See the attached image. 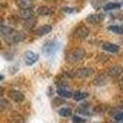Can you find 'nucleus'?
Listing matches in <instances>:
<instances>
[{
  "label": "nucleus",
  "instance_id": "obj_8",
  "mask_svg": "<svg viewBox=\"0 0 123 123\" xmlns=\"http://www.w3.org/2000/svg\"><path fill=\"white\" fill-rule=\"evenodd\" d=\"M38 60V54H36L32 50H27L25 53V63L26 65H32Z\"/></svg>",
  "mask_w": 123,
  "mask_h": 123
},
{
  "label": "nucleus",
  "instance_id": "obj_9",
  "mask_svg": "<svg viewBox=\"0 0 123 123\" xmlns=\"http://www.w3.org/2000/svg\"><path fill=\"white\" fill-rule=\"evenodd\" d=\"M18 15H20V17H21V18H24L25 21H26V20L33 18L35 11H33V9H32V7H31V9H22V10H20Z\"/></svg>",
  "mask_w": 123,
  "mask_h": 123
},
{
  "label": "nucleus",
  "instance_id": "obj_20",
  "mask_svg": "<svg viewBox=\"0 0 123 123\" xmlns=\"http://www.w3.org/2000/svg\"><path fill=\"white\" fill-rule=\"evenodd\" d=\"M107 30L112 33H117V35H122L123 33V27L122 26H117V25H111L107 27Z\"/></svg>",
  "mask_w": 123,
  "mask_h": 123
},
{
  "label": "nucleus",
  "instance_id": "obj_10",
  "mask_svg": "<svg viewBox=\"0 0 123 123\" xmlns=\"http://www.w3.org/2000/svg\"><path fill=\"white\" fill-rule=\"evenodd\" d=\"M102 49H105V52H110V53H117L119 50V47L115 43L111 42H105L102 43Z\"/></svg>",
  "mask_w": 123,
  "mask_h": 123
},
{
  "label": "nucleus",
  "instance_id": "obj_11",
  "mask_svg": "<svg viewBox=\"0 0 123 123\" xmlns=\"http://www.w3.org/2000/svg\"><path fill=\"white\" fill-rule=\"evenodd\" d=\"M104 17H105L104 14H92V15H89L86 20L90 24H98L100 21L104 20Z\"/></svg>",
  "mask_w": 123,
  "mask_h": 123
},
{
  "label": "nucleus",
  "instance_id": "obj_15",
  "mask_svg": "<svg viewBox=\"0 0 123 123\" xmlns=\"http://www.w3.org/2000/svg\"><path fill=\"white\" fill-rule=\"evenodd\" d=\"M57 94L60 96V97H63V98H70L71 96H73V92H70L68 89L65 87H58L57 89Z\"/></svg>",
  "mask_w": 123,
  "mask_h": 123
},
{
  "label": "nucleus",
  "instance_id": "obj_19",
  "mask_svg": "<svg viewBox=\"0 0 123 123\" xmlns=\"http://www.w3.org/2000/svg\"><path fill=\"white\" fill-rule=\"evenodd\" d=\"M58 113H59V116H62V117H70L71 116V108L70 107H60L59 108V111H58Z\"/></svg>",
  "mask_w": 123,
  "mask_h": 123
},
{
  "label": "nucleus",
  "instance_id": "obj_18",
  "mask_svg": "<svg viewBox=\"0 0 123 123\" xmlns=\"http://www.w3.org/2000/svg\"><path fill=\"white\" fill-rule=\"evenodd\" d=\"M121 7L119 3H107L104 5V10L105 11H111V10H117Z\"/></svg>",
  "mask_w": 123,
  "mask_h": 123
},
{
  "label": "nucleus",
  "instance_id": "obj_4",
  "mask_svg": "<svg viewBox=\"0 0 123 123\" xmlns=\"http://www.w3.org/2000/svg\"><path fill=\"white\" fill-rule=\"evenodd\" d=\"M94 74V69L92 68H89V67H84V68H79L76 71H74V74L76 78H80V79H85V78H89Z\"/></svg>",
  "mask_w": 123,
  "mask_h": 123
},
{
  "label": "nucleus",
  "instance_id": "obj_1",
  "mask_svg": "<svg viewBox=\"0 0 123 123\" xmlns=\"http://www.w3.org/2000/svg\"><path fill=\"white\" fill-rule=\"evenodd\" d=\"M85 54H86L85 49H83V48H74V49H71L70 52L67 53L65 59L69 62V63H78V62H80L85 57Z\"/></svg>",
  "mask_w": 123,
  "mask_h": 123
},
{
  "label": "nucleus",
  "instance_id": "obj_14",
  "mask_svg": "<svg viewBox=\"0 0 123 123\" xmlns=\"http://www.w3.org/2000/svg\"><path fill=\"white\" fill-rule=\"evenodd\" d=\"M57 43L55 42H53V41H52V42H48V43H46V46H44V53L46 54H52V53H54L55 52V48H57Z\"/></svg>",
  "mask_w": 123,
  "mask_h": 123
},
{
  "label": "nucleus",
  "instance_id": "obj_2",
  "mask_svg": "<svg viewBox=\"0 0 123 123\" xmlns=\"http://www.w3.org/2000/svg\"><path fill=\"white\" fill-rule=\"evenodd\" d=\"M74 35H75V37L79 38V39H86V38L89 37V35H90V30H89V27H86L85 25H80V26H78V27L75 28Z\"/></svg>",
  "mask_w": 123,
  "mask_h": 123
},
{
  "label": "nucleus",
  "instance_id": "obj_13",
  "mask_svg": "<svg viewBox=\"0 0 123 123\" xmlns=\"http://www.w3.org/2000/svg\"><path fill=\"white\" fill-rule=\"evenodd\" d=\"M11 108V104L7 98H0V113H4V112L9 111Z\"/></svg>",
  "mask_w": 123,
  "mask_h": 123
},
{
  "label": "nucleus",
  "instance_id": "obj_24",
  "mask_svg": "<svg viewBox=\"0 0 123 123\" xmlns=\"http://www.w3.org/2000/svg\"><path fill=\"white\" fill-rule=\"evenodd\" d=\"M35 24H36V21L33 18H30V20H26L25 21V24H24V27L26 28V30H31L33 26H35Z\"/></svg>",
  "mask_w": 123,
  "mask_h": 123
},
{
  "label": "nucleus",
  "instance_id": "obj_23",
  "mask_svg": "<svg viewBox=\"0 0 123 123\" xmlns=\"http://www.w3.org/2000/svg\"><path fill=\"white\" fill-rule=\"evenodd\" d=\"M73 97L76 101H81V100H84L86 97V94H85V92H81V91H75L73 94Z\"/></svg>",
  "mask_w": 123,
  "mask_h": 123
},
{
  "label": "nucleus",
  "instance_id": "obj_6",
  "mask_svg": "<svg viewBox=\"0 0 123 123\" xmlns=\"http://www.w3.org/2000/svg\"><path fill=\"white\" fill-rule=\"evenodd\" d=\"M25 33L24 32H20V31H14V32L10 35L9 37H6V41L9 43H18L21 41L25 39Z\"/></svg>",
  "mask_w": 123,
  "mask_h": 123
},
{
  "label": "nucleus",
  "instance_id": "obj_3",
  "mask_svg": "<svg viewBox=\"0 0 123 123\" xmlns=\"http://www.w3.org/2000/svg\"><path fill=\"white\" fill-rule=\"evenodd\" d=\"M108 81V75L107 73H104V71H101V73H97L94 78V80H92V84H94L95 86H104L107 84Z\"/></svg>",
  "mask_w": 123,
  "mask_h": 123
},
{
  "label": "nucleus",
  "instance_id": "obj_26",
  "mask_svg": "<svg viewBox=\"0 0 123 123\" xmlns=\"http://www.w3.org/2000/svg\"><path fill=\"white\" fill-rule=\"evenodd\" d=\"M73 122L74 123H86V119L83 118V117H80V116H74L73 117Z\"/></svg>",
  "mask_w": 123,
  "mask_h": 123
},
{
  "label": "nucleus",
  "instance_id": "obj_30",
  "mask_svg": "<svg viewBox=\"0 0 123 123\" xmlns=\"http://www.w3.org/2000/svg\"><path fill=\"white\" fill-rule=\"evenodd\" d=\"M64 11H67V12H71V11H73V9H70V7H64Z\"/></svg>",
  "mask_w": 123,
  "mask_h": 123
},
{
  "label": "nucleus",
  "instance_id": "obj_22",
  "mask_svg": "<svg viewBox=\"0 0 123 123\" xmlns=\"http://www.w3.org/2000/svg\"><path fill=\"white\" fill-rule=\"evenodd\" d=\"M11 122L12 123H25V119L21 115H18V113H14L11 116Z\"/></svg>",
  "mask_w": 123,
  "mask_h": 123
},
{
  "label": "nucleus",
  "instance_id": "obj_29",
  "mask_svg": "<svg viewBox=\"0 0 123 123\" xmlns=\"http://www.w3.org/2000/svg\"><path fill=\"white\" fill-rule=\"evenodd\" d=\"M79 111L81 112V113L86 115V116H90V115H91V112H90V111H87V110H83V108H79Z\"/></svg>",
  "mask_w": 123,
  "mask_h": 123
},
{
  "label": "nucleus",
  "instance_id": "obj_27",
  "mask_svg": "<svg viewBox=\"0 0 123 123\" xmlns=\"http://www.w3.org/2000/svg\"><path fill=\"white\" fill-rule=\"evenodd\" d=\"M115 119L119 123H123V111L122 112H118V113L115 115Z\"/></svg>",
  "mask_w": 123,
  "mask_h": 123
},
{
  "label": "nucleus",
  "instance_id": "obj_21",
  "mask_svg": "<svg viewBox=\"0 0 123 123\" xmlns=\"http://www.w3.org/2000/svg\"><path fill=\"white\" fill-rule=\"evenodd\" d=\"M37 14L41 16H48L50 14V9L48 6H39L37 9Z\"/></svg>",
  "mask_w": 123,
  "mask_h": 123
},
{
  "label": "nucleus",
  "instance_id": "obj_31",
  "mask_svg": "<svg viewBox=\"0 0 123 123\" xmlns=\"http://www.w3.org/2000/svg\"><path fill=\"white\" fill-rule=\"evenodd\" d=\"M3 79H4V75H1V74H0V81H1Z\"/></svg>",
  "mask_w": 123,
  "mask_h": 123
},
{
  "label": "nucleus",
  "instance_id": "obj_5",
  "mask_svg": "<svg viewBox=\"0 0 123 123\" xmlns=\"http://www.w3.org/2000/svg\"><path fill=\"white\" fill-rule=\"evenodd\" d=\"M7 96H9L10 100L16 102V104H20V102L25 101V95L22 94L21 91H18V90H10L7 92Z\"/></svg>",
  "mask_w": 123,
  "mask_h": 123
},
{
  "label": "nucleus",
  "instance_id": "obj_16",
  "mask_svg": "<svg viewBox=\"0 0 123 123\" xmlns=\"http://www.w3.org/2000/svg\"><path fill=\"white\" fill-rule=\"evenodd\" d=\"M16 5L20 7V10H22V9H31V7H32V3H31V0H16Z\"/></svg>",
  "mask_w": 123,
  "mask_h": 123
},
{
  "label": "nucleus",
  "instance_id": "obj_28",
  "mask_svg": "<svg viewBox=\"0 0 123 123\" xmlns=\"http://www.w3.org/2000/svg\"><path fill=\"white\" fill-rule=\"evenodd\" d=\"M118 87H119L121 90H123V75L118 79Z\"/></svg>",
  "mask_w": 123,
  "mask_h": 123
},
{
  "label": "nucleus",
  "instance_id": "obj_25",
  "mask_svg": "<svg viewBox=\"0 0 123 123\" xmlns=\"http://www.w3.org/2000/svg\"><path fill=\"white\" fill-rule=\"evenodd\" d=\"M97 60L100 62V63H107V62L110 60V57L107 54H105V53H100L97 55Z\"/></svg>",
  "mask_w": 123,
  "mask_h": 123
},
{
  "label": "nucleus",
  "instance_id": "obj_12",
  "mask_svg": "<svg viewBox=\"0 0 123 123\" xmlns=\"http://www.w3.org/2000/svg\"><path fill=\"white\" fill-rule=\"evenodd\" d=\"M14 32V30L12 27H10L7 25H0V36H3V37H9L10 35H11Z\"/></svg>",
  "mask_w": 123,
  "mask_h": 123
},
{
  "label": "nucleus",
  "instance_id": "obj_17",
  "mask_svg": "<svg viewBox=\"0 0 123 123\" xmlns=\"http://www.w3.org/2000/svg\"><path fill=\"white\" fill-rule=\"evenodd\" d=\"M50 31H52V26H50V25H43V26H41L37 30V35L38 36H44V35L49 33Z\"/></svg>",
  "mask_w": 123,
  "mask_h": 123
},
{
  "label": "nucleus",
  "instance_id": "obj_7",
  "mask_svg": "<svg viewBox=\"0 0 123 123\" xmlns=\"http://www.w3.org/2000/svg\"><path fill=\"white\" fill-rule=\"evenodd\" d=\"M123 74V68L121 65H112L107 69V75L110 78H121Z\"/></svg>",
  "mask_w": 123,
  "mask_h": 123
}]
</instances>
